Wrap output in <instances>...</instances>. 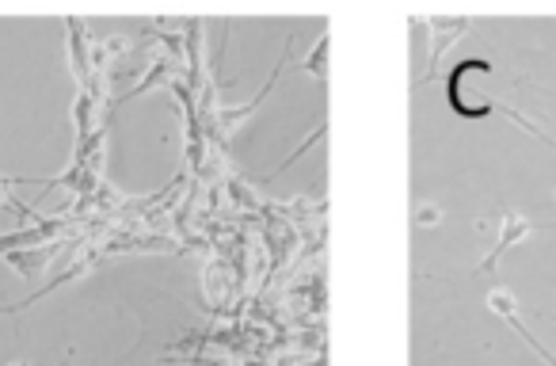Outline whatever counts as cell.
<instances>
[{"label": "cell", "instance_id": "obj_1", "mask_svg": "<svg viewBox=\"0 0 556 366\" xmlns=\"http://www.w3.org/2000/svg\"><path fill=\"white\" fill-rule=\"evenodd\" d=\"M541 229H556V226H553V222H548V226H545V222H530V218H522V214L507 206V211L500 214V241H495L492 252H488V256L477 264V275H492L495 267H500V260L507 256L515 244L530 241V237L541 234Z\"/></svg>", "mask_w": 556, "mask_h": 366}, {"label": "cell", "instance_id": "obj_2", "mask_svg": "<svg viewBox=\"0 0 556 366\" xmlns=\"http://www.w3.org/2000/svg\"><path fill=\"white\" fill-rule=\"evenodd\" d=\"M488 305H492V313H495V317H503V320H507V325L515 328V332L522 336V340L530 343V348L538 351V355L545 358L548 366H556V355H553V351H545V348H541V343H538V340H533V336H530V328H526L522 320H518V313H515V298H510L507 290H495V294L488 298Z\"/></svg>", "mask_w": 556, "mask_h": 366}, {"label": "cell", "instance_id": "obj_3", "mask_svg": "<svg viewBox=\"0 0 556 366\" xmlns=\"http://www.w3.org/2000/svg\"><path fill=\"white\" fill-rule=\"evenodd\" d=\"M54 252H58V244H47V249H35V244H31V249H9V252H4V260H9V264L16 267L24 279H39L42 267L54 260Z\"/></svg>", "mask_w": 556, "mask_h": 366}, {"label": "cell", "instance_id": "obj_4", "mask_svg": "<svg viewBox=\"0 0 556 366\" xmlns=\"http://www.w3.org/2000/svg\"><path fill=\"white\" fill-rule=\"evenodd\" d=\"M431 73H427L424 80L434 77V65H439V58L446 54L450 42H457L465 31H469V20H431Z\"/></svg>", "mask_w": 556, "mask_h": 366}, {"label": "cell", "instance_id": "obj_5", "mask_svg": "<svg viewBox=\"0 0 556 366\" xmlns=\"http://www.w3.org/2000/svg\"><path fill=\"white\" fill-rule=\"evenodd\" d=\"M70 24V54H73V70H77V80L85 85L88 80V54H85V24L80 20H65Z\"/></svg>", "mask_w": 556, "mask_h": 366}, {"label": "cell", "instance_id": "obj_6", "mask_svg": "<svg viewBox=\"0 0 556 366\" xmlns=\"http://www.w3.org/2000/svg\"><path fill=\"white\" fill-rule=\"evenodd\" d=\"M12 366H24V363H12Z\"/></svg>", "mask_w": 556, "mask_h": 366}]
</instances>
